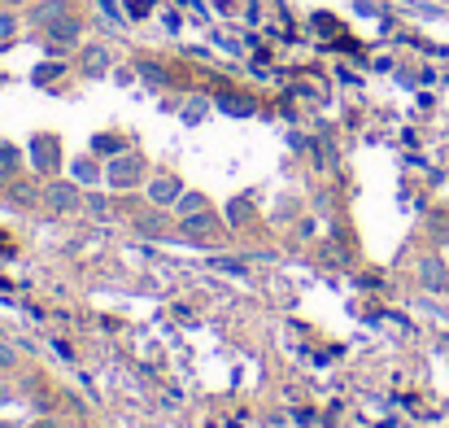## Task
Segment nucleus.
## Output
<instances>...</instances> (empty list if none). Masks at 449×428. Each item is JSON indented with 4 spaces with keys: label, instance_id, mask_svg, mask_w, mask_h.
<instances>
[{
    "label": "nucleus",
    "instance_id": "9b49d317",
    "mask_svg": "<svg viewBox=\"0 0 449 428\" xmlns=\"http://www.w3.org/2000/svg\"><path fill=\"white\" fill-rule=\"evenodd\" d=\"M13 201L18 206H36V201H44V192L36 184H13Z\"/></svg>",
    "mask_w": 449,
    "mask_h": 428
},
{
    "label": "nucleus",
    "instance_id": "f3484780",
    "mask_svg": "<svg viewBox=\"0 0 449 428\" xmlns=\"http://www.w3.org/2000/svg\"><path fill=\"white\" fill-rule=\"evenodd\" d=\"M249 214H253V210H249V201L240 197V201H231V214H227V219H231V223H244Z\"/></svg>",
    "mask_w": 449,
    "mask_h": 428
},
{
    "label": "nucleus",
    "instance_id": "393cba45",
    "mask_svg": "<svg viewBox=\"0 0 449 428\" xmlns=\"http://www.w3.org/2000/svg\"><path fill=\"white\" fill-rule=\"evenodd\" d=\"M5 5H26V0H5Z\"/></svg>",
    "mask_w": 449,
    "mask_h": 428
},
{
    "label": "nucleus",
    "instance_id": "39448f33",
    "mask_svg": "<svg viewBox=\"0 0 449 428\" xmlns=\"http://www.w3.org/2000/svg\"><path fill=\"white\" fill-rule=\"evenodd\" d=\"M179 192H184V188H179V179H175V175H157V179H148V201H153V206H175V201H179Z\"/></svg>",
    "mask_w": 449,
    "mask_h": 428
},
{
    "label": "nucleus",
    "instance_id": "bb28decb",
    "mask_svg": "<svg viewBox=\"0 0 449 428\" xmlns=\"http://www.w3.org/2000/svg\"><path fill=\"white\" fill-rule=\"evenodd\" d=\"M0 428H9V424H0Z\"/></svg>",
    "mask_w": 449,
    "mask_h": 428
},
{
    "label": "nucleus",
    "instance_id": "7ed1b4c3",
    "mask_svg": "<svg viewBox=\"0 0 449 428\" xmlns=\"http://www.w3.org/2000/svg\"><path fill=\"white\" fill-rule=\"evenodd\" d=\"M31 162H36V171L40 175H53L61 167V149H57V140L53 136H36L31 140Z\"/></svg>",
    "mask_w": 449,
    "mask_h": 428
},
{
    "label": "nucleus",
    "instance_id": "1a4fd4ad",
    "mask_svg": "<svg viewBox=\"0 0 449 428\" xmlns=\"http://www.w3.org/2000/svg\"><path fill=\"white\" fill-rule=\"evenodd\" d=\"M419 280H423L427 289H449V275H445V267H441L436 258H427L423 267H419Z\"/></svg>",
    "mask_w": 449,
    "mask_h": 428
},
{
    "label": "nucleus",
    "instance_id": "aec40b11",
    "mask_svg": "<svg viewBox=\"0 0 449 428\" xmlns=\"http://www.w3.org/2000/svg\"><path fill=\"white\" fill-rule=\"evenodd\" d=\"M157 227H162V219H157V214H148V219L140 214V232H157Z\"/></svg>",
    "mask_w": 449,
    "mask_h": 428
},
{
    "label": "nucleus",
    "instance_id": "a211bd4d",
    "mask_svg": "<svg viewBox=\"0 0 449 428\" xmlns=\"http://www.w3.org/2000/svg\"><path fill=\"white\" fill-rule=\"evenodd\" d=\"M13 162H18V153H13V149H0V175H9Z\"/></svg>",
    "mask_w": 449,
    "mask_h": 428
},
{
    "label": "nucleus",
    "instance_id": "4468645a",
    "mask_svg": "<svg viewBox=\"0 0 449 428\" xmlns=\"http://www.w3.org/2000/svg\"><path fill=\"white\" fill-rule=\"evenodd\" d=\"M74 179H79V184H96L101 175H96V167H92L88 158H83V162H74Z\"/></svg>",
    "mask_w": 449,
    "mask_h": 428
},
{
    "label": "nucleus",
    "instance_id": "412c9836",
    "mask_svg": "<svg viewBox=\"0 0 449 428\" xmlns=\"http://www.w3.org/2000/svg\"><path fill=\"white\" fill-rule=\"evenodd\" d=\"M88 210H92V214H96V219H109V206H105V201H101V197H92V206H88Z\"/></svg>",
    "mask_w": 449,
    "mask_h": 428
},
{
    "label": "nucleus",
    "instance_id": "f257e3e1",
    "mask_svg": "<svg viewBox=\"0 0 449 428\" xmlns=\"http://www.w3.org/2000/svg\"><path fill=\"white\" fill-rule=\"evenodd\" d=\"M179 236H184V240H219V236H223V219H219L214 210L188 214V219L179 223Z\"/></svg>",
    "mask_w": 449,
    "mask_h": 428
},
{
    "label": "nucleus",
    "instance_id": "5701e85b",
    "mask_svg": "<svg viewBox=\"0 0 449 428\" xmlns=\"http://www.w3.org/2000/svg\"><path fill=\"white\" fill-rule=\"evenodd\" d=\"M9 363H13V350H9L5 341H0V367H9Z\"/></svg>",
    "mask_w": 449,
    "mask_h": 428
},
{
    "label": "nucleus",
    "instance_id": "2eb2a0df",
    "mask_svg": "<svg viewBox=\"0 0 449 428\" xmlns=\"http://www.w3.org/2000/svg\"><path fill=\"white\" fill-rule=\"evenodd\" d=\"M140 75L148 79V84H157V88L166 84V70H162V66H153V61H140Z\"/></svg>",
    "mask_w": 449,
    "mask_h": 428
},
{
    "label": "nucleus",
    "instance_id": "dca6fc26",
    "mask_svg": "<svg viewBox=\"0 0 449 428\" xmlns=\"http://www.w3.org/2000/svg\"><path fill=\"white\" fill-rule=\"evenodd\" d=\"M61 70H65L61 61H53V66H40V70H36V84H48V79H57Z\"/></svg>",
    "mask_w": 449,
    "mask_h": 428
},
{
    "label": "nucleus",
    "instance_id": "0eeeda50",
    "mask_svg": "<svg viewBox=\"0 0 449 428\" xmlns=\"http://www.w3.org/2000/svg\"><path fill=\"white\" fill-rule=\"evenodd\" d=\"M83 36V22L79 18H61V22H53L48 26V40H53V48H61V44H74Z\"/></svg>",
    "mask_w": 449,
    "mask_h": 428
},
{
    "label": "nucleus",
    "instance_id": "4be33fe9",
    "mask_svg": "<svg viewBox=\"0 0 449 428\" xmlns=\"http://www.w3.org/2000/svg\"><path fill=\"white\" fill-rule=\"evenodd\" d=\"M201 114H205V101H192V105H188V123H196Z\"/></svg>",
    "mask_w": 449,
    "mask_h": 428
},
{
    "label": "nucleus",
    "instance_id": "f03ea898",
    "mask_svg": "<svg viewBox=\"0 0 449 428\" xmlns=\"http://www.w3.org/2000/svg\"><path fill=\"white\" fill-rule=\"evenodd\" d=\"M140 175H144V162L136 153H118L109 162V184L113 188H131V184H140Z\"/></svg>",
    "mask_w": 449,
    "mask_h": 428
},
{
    "label": "nucleus",
    "instance_id": "20e7f679",
    "mask_svg": "<svg viewBox=\"0 0 449 428\" xmlns=\"http://www.w3.org/2000/svg\"><path fill=\"white\" fill-rule=\"evenodd\" d=\"M61 18H70V0H40L36 9H31V22L36 26H53V22H61Z\"/></svg>",
    "mask_w": 449,
    "mask_h": 428
},
{
    "label": "nucleus",
    "instance_id": "ddd939ff",
    "mask_svg": "<svg viewBox=\"0 0 449 428\" xmlns=\"http://www.w3.org/2000/svg\"><path fill=\"white\" fill-rule=\"evenodd\" d=\"M96 153L118 158V153H123V140H118V136H96Z\"/></svg>",
    "mask_w": 449,
    "mask_h": 428
},
{
    "label": "nucleus",
    "instance_id": "423d86ee",
    "mask_svg": "<svg viewBox=\"0 0 449 428\" xmlns=\"http://www.w3.org/2000/svg\"><path fill=\"white\" fill-rule=\"evenodd\" d=\"M44 201L53 206V210H61V214H65V210H79V206H83V197H79V188H74V184H48V188H44Z\"/></svg>",
    "mask_w": 449,
    "mask_h": 428
},
{
    "label": "nucleus",
    "instance_id": "6ab92c4d",
    "mask_svg": "<svg viewBox=\"0 0 449 428\" xmlns=\"http://www.w3.org/2000/svg\"><path fill=\"white\" fill-rule=\"evenodd\" d=\"M219 271H231V275H244V262H231V258H223V262H214Z\"/></svg>",
    "mask_w": 449,
    "mask_h": 428
},
{
    "label": "nucleus",
    "instance_id": "f8f14e48",
    "mask_svg": "<svg viewBox=\"0 0 449 428\" xmlns=\"http://www.w3.org/2000/svg\"><path fill=\"white\" fill-rule=\"evenodd\" d=\"M227 114H236V119H249V114H253V101H244V96H223L219 101Z\"/></svg>",
    "mask_w": 449,
    "mask_h": 428
},
{
    "label": "nucleus",
    "instance_id": "9d476101",
    "mask_svg": "<svg viewBox=\"0 0 449 428\" xmlns=\"http://www.w3.org/2000/svg\"><path fill=\"white\" fill-rule=\"evenodd\" d=\"M175 210H179V219H188V214H201V210H210V206H205V197H201V192H179Z\"/></svg>",
    "mask_w": 449,
    "mask_h": 428
},
{
    "label": "nucleus",
    "instance_id": "a878e982",
    "mask_svg": "<svg viewBox=\"0 0 449 428\" xmlns=\"http://www.w3.org/2000/svg\"><path fill=\"white\" fill-rule=\"evenodd\" d=\"M36 428H48V424H36Z\"/></svg>",
    "mask_w": 449,
    "mask_h": 428
},
{
    "label": "nucleus",
    "instance_id": "6e6552de",
    "mask_svg": "<svg viewBox=\"0 0 449 428\" xmlns=\"http://www.w3.org/2000/svg\"><path fill=\"white\" fill-rule=\"evenodd\" d=\"M83 70H88L92 79H96V75H105V70H109V48H101V44H92L88 53H83Z\"/></svg>",
    "mask_w": 449,
    "mask_h": 428
},
{
    "label": "nucleus",
    "instance_id": "b1692460",
    "mask_svg": "<svg viewBox=\"0 0 449 428\" xmlns=\"http://www.w3.org/2000/svg\"><path fill=\"white\" fill-rule=\"evenodd\" d=\"M0 31H5V36L13 31V18H9V13H0Z\"/></svg>",
    "mask_w": 449,
    "mask_h": 428
}]
</instances>
